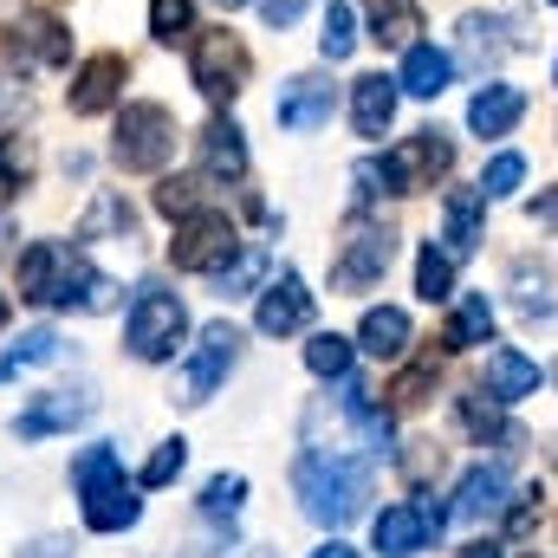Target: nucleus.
Wrapping results in <instances>:
<instances>
[{
	"label": "nucleus",
	"instance_id": "obj_1",
	"mask_svg": "<svg viewBox=\"0 0 558 558\" xmlns=\"http://www.w3.org/2000/svg\"><path fill=\"white\" fill-rule=\"evenodd\" d=\"M292 494H299L305 520H318V526H351V520L364 513V500H371V468L351 461V454H338V448H312V454H299V468H292Z\"/></svg>",
	"mask_w": 558,
	"mask_h": 558
},
{
	"label": "nucleus",
	"instance_id": "obj_2",
	"mask_svg": "<svg viewBox=\"0 0 558 558\" xmlns=\"http://www.w3.org/2000/svg\"><path fill=\"white\" fill-rule=\"evenodd\" d=\"M72 487H78V500H85V526H92V533H124V526H137L143 500H137V487L124 481V461H118L111 441H92V448L72 461Z\"/></svg>",
	"mask_w": 558,
	"mask_h": 558
},
{
	"label": "nucleus",
	"instance_id": "obj_3",
	"mask_svg": "<svg viewBox=\"0 0 558 558\" xmlns=\"http://www.w3.org/2000/svg\"><path fill=\"white\" fill-rule=\"evenodd\" d=\"M182 331H189L182 299H175V292H162V286H143L137 305H131V325H124L131 357H143V364H162V357L182 344Z\"/></svg>",
	"mask_w": 558,
	"mask_h": 558
},
{
	"label": "nucleus",
	"instance_id": "obj_4",
	"mask_svg": "<svg viewBox=\"0 0 558 558\" xmlns=\"http://www.w3.org/2000/svg\"><path fill=\"white\" fill-rule=\"evenodd\" d=\"M234 221L228 215H215V208H195V215H182V228H175V241H169V260L182 267V274H221L228 260H234Z\"/></svg>",
	"mask_w": 558,
	"mask_h": 558
},
{
	"label": "nucleus",
	"instance_id": "obj_5",
	"mask_svg": "<svg viewBox=\"0 0 558 558\" xmlns=\"http://www.w3.org/2000/svg\"><path fill=\"white\" fill-rule=\"evenodd\" d=\"M390 260H397V234H390L384 221H357V228L344 234L338 260H331V286H338V292H371L377 279L390 274Z\"/></svg>",
	"mask_w": 558,
	"mask_h": 558
},
{
	"label": "nucleus",
	"instance_id": "obj_6",
	"mask_svg": "<svg viewBox=\"0 0 558 558\" xmlns=\"http://www.w3.org/2000/svg\"><path fill=\"white\" fill-rule=\"evenodd\" d=\"M175 149V118L162 105H124L118 118V162L124 169H162Z\"/></svg>",
	"mask_w": 558,
	"mask_h": 558
},
{
	"label": "nucleus",
	"instance_id": "obj_7",
	"mask_svg": "<svg viewBox=\"0 0 558 558\" xmlns=\"http://www.w3.org/2000/svg\"><path fill=\"white\" fill-rule=\"evenodd\" d=\"M384 169H390V189H397V195L435 189V175L454 169V143L441 137V131H416L410 143H397V149L384 156Z\"/></svg>",
	"mask_w": 558,
	"mask_h": 558
},
{
	"label": "nucleus",
	"instance_id": "obj_8",
	"mask_svg": "<svg viewBox=\"0 0 558 558\" xmlns=\"http://www.w3.org/2000/svg\"><path fill=\"white\" fill-rule=\"evenodd\" d=\"M72 267H78V254H65L59 241H33V247L20 254V267H13L20 299H26V305H59L65 286H72Z\"/></svg>",
	"mask_w": 558,
	"mask_h": 558
},
{
	"label": "nucleus",
	"instance_id": "obj_9",
	"mask_svg": "<svg viewBox=\"0 0 558 558\" xmlns=\"http://www.w3.org/2000/svg\"><path fill=\"white\" fill-rule=\"evenodd\" d=\"M195 85H202V98L228 105V98L247 85V46H241L234 33H208V39L195 46Z\"/></svg>",
	"mask_w": 558,
	"mask_h": 558
},
{
	"label": "nucleus",
	"instance_id": "obj_10",
	"mask_svg": "<svg viewBox=\"0 0 558 558\" xmlns=\"http://www.w3.org/2000/svg\"><path fill=\"white\" fill-rule=\"evenodd\" d=\"M234 357H241V331H234V325H208L202 344H195V357H189L182 403H208V397L221 390V377L234 371Z\"/></svg>",
	"mask_w": 558,
	"mask_h": 558
},
{
	"label": "nucleus",
	"instance_id": "obj_11",
	"mask_svg": "<svg viewBox=\"0 0 558 558\" xmlns=\"http://www.w3.org/2000/svg\"><path fill=\"white\" fill-rule=\"evenodd\" d=\"M85 416H92V397H85V390H46V397H33V403L13 416V435H20V441H39V435L78 428Z\"/></svg>",
	"mask_w": 558,
	"mask_h": 558
},
{
	"label": "nucleus",
	"instance_id": "obj_12",
	"mask_svg": "<svg viewBox=\"0 0 558 558\" xmlns=\"http://www.w3.org/2000/svg\"><path fill=\"white\" fill-rule=\"evenodd\" d=\"M254 325H260L267 338L305 331V325H312V292H305V279H299V274H279L274 286L260 292V312H254Z\"/></svg>",
	"mask_w": 558,
	"mask_h": 558
},
{
	"label": "nucleus",
	"instance_id": "obj_13",
	"mask_svg": "<svg viewBox=\"0 0 558 558\" xmlns=\"http://www.w3.org/2000/svg\"><path fill=\"white\" fill-rule=\"evenodd\" d=\"M331 78H318V72H305V78H292L286 92H279L274 118L279 131H318V124H331Z\"/></svg>",
	"mask_w": 558,
	"mask_h": 558
},
{
	"label": "nucleus",
	"instance_id": "obj_14",
	"mask_svg": "<svg viewBox=\"0 0 558 558\" xmlns=\"http://www.w3.org/2000/svg\"><path fill=\"white\" fill-rule=\"evenodd\" d=\"M118 92H124V59H118V52H98V59H85L78 78H72V111H78V118H98V111L118 105Z\"/></svg>",
	"mask_w": 558,
	"mask_h": 558
},
{
	"label": "nucleus",
	"instance_id": "obj_15",
	"mask_svg": "<svg viewBox=\"0 0 558 558\" xmlns=\"http://www.w3.org/2000/svg\"><path fill=\"white\" fill-rule=\"evenodd\" d=\"M397 78H384V72H371V78H357L351 85V118H357V137H384L390 124H397Z\"/></svg>",
	"mask_w": 558,
	"mask_h": 558
},
{
	"label": "nucleus",
	"instance_id": "obj_16",
	"mask_svg": "<svg viewBox=\"0 0 558 558\" xmlns=\"http://www.w3.org/2000/svg\"><path fill=\"white\" fill-rule=\"evenodd\" d=\"M513 305L526 325H558V274L539 260H520L513 267Z\"/></svg>",
	"mask_w": 558,
	"mask_h": 558
},
{
	"label": "nucleus",
	"instance_id": "obj_17",
	"mask_svg": "<svg viewBox=\"0 0 558 558\" xmlns=\"http://www.w3.org/2000/svg\"><path fill=\"white\" fill-rule=\"evenodd\" d=\"M520 118H526V92H520V85H487V92L468 105V131H474V137H507Z\"/></svg>",
	"mask_w": 558,
	"mask_h": 558
},
{
	"label": "nucleus",
	"instance_id": "obj_18",
	"mask_svg": "<svg viewBox=\"0 0 558 558\" xmlns=\"http://www.w3.org/2000/svg\"><path fill=\"white\" fill-rule=\"evenodd\" d=\"M202 175H215V182H241L247 175V137H241V124H208L202 131Z\"/></svg>",
	"mask_w": 558,
	"mask_h": 558
},
{
	"label": "nucleus",
	"instance_id": "obj_19",
	"mask_svg": "<svg viewBox=\"0 0 558 558\" xmlns=\"http://www.w3.org/2000/svg\"><path fill=\"white\" fill-rule=\"evenodd\" d=\"M371 539H377L384 558H416L422 546H428V526H422L416 507H384V513L371 520Z\"/></svg>",
	"mask_w": 558,
	"mask_h": 558
},
{
	"label": "nucleus",
	"instance_id": "obj_20",
	"mask_svg": "<svg viewBox=\"0 0 558 558\" xmlns=\"http://www.w3.org/2000/svg\"><path fill=\"white\" fill-rule=\"evenodd\" d=\"M507 507V468H468L454 487V513L461 520H494Z\"/></svg>",
	"mask_w": 558,
	"mask_h": 558
},
{
	"label": "nucleus",
	"instance_id": "obj_21",
	"mask_svg": "<svg viewBox=\"0 0 558 558\" xmlns=\"http://www.w3.org/2000/svg\"><path fill=\"white\" fill-rule=\"evenodd\" d=\"M546 384V371L526 357V351H494L487 357V390L500 397V403H520V397H533Z\"/></svg>",
	"mask_w": 558,
	"mask_h": 558
},
{
	"label": "nucleus",
	"instance_id": "obj_22",
	"mask_svg": "<svg viewBox=\"0 0 558 558\" xmlns=\"http://www.w3.org/2000/svg\"><path fill=\"white\" fill-rule=\"evenodd\" d=\"M357 344H364L371 357H403V351H410V312H397V305H371L364 325H357Z\"/></svg>",
	"mask_w": 558,
	"mask_h": 558
},
{
	"label": "nucleus",
	"instance_id": "obj_23",
	"mask_svg": "<svg viewBox=\"0 0 558 558\" xmlns=\"http://www.w3.org/2000/svg\"><path fill=\"white\" fill-rule=\"evenodd\" d=\"M371 7V39L377 46H416V33H422V7L416 0H364Z\"/></svg>",
	"mask_w": 558,
	"mask_h": 558
},
{
	"label": "nucleus",
	"instance_id": "obj_24",
	"mask_svg": "<svg viewBox=\"0 0 558 558\" xmlns=\"http://www.w3.org/2000/svg\"><path fill=\"white\" fill-rule=\"evenodd\" d=\"M487 338H494V299H487V292H468V299L454 305L441 344H448V351H474V344H487Z\"/></svg>",
	"mask_w": 558,
	"mask_h": 558
},
{
	"label": "nucleus",
	"instance_id": "obj_25",
	"mask_svg": "<svg viewBox=\"0 0 558 558\" xmlns=\"http://www.w3.org/2000/svg\"><path fill=\"white\" fill-rule=\"evenodd\" d=\"M448 78H454V59L448 52H435V46H410V59H403V92L410 98H441L448 92Z\"/></svg>",
	"mask_w": 558,
	"mask_h": 558
},
{
	"label": "nucleus",
	"instance_id": "obj_26",
	"mask_svg": "<svg viewBox=\"0 0 558 558\" xmlns=\"http://www.w3.org/2000/svg\"><path fill=\"white\" fill-rule=\"evenodd\" d=\"M481 189H454L448 202H441V221H448V247L454 254H474L481 247Z\"/></svg>",
	"mask_w": 558,
	"mask_h": 558
},
{
	"label": "nucleus",
	"instance_id": "obj_27",
	"mask_svg": "<svg viewBox=\"0 0 558 558\" xmlns=\"http://www.w3.org/2000/svg\"><path fill=\"white\" fill-rule=\"evenodd\" d=\"M461 59L481 65V72L500 65V59H507V26L487 20V13H468V20H461Z\"/></svg>",
	"mask_w": 558,
	"mask_h": 558
},
{
	"label": "nucleus",
	"instance_id": "obj_28",
	"mask_svg": "<svg viewBox=\"0 0 558 558\" xmlns=\"http://www.w3.org/2000/svg\"><path fill=\"white\" fill-rule=\"evenodd\" d=\"M461 422H468V435H481V441H487V435H500V441H507V454L520 448V428H507V422H500V397H494V390H468V397H461Z\"/></svg>",
	"mask_w": 558,
	"mask_h": 558
},
{
	"label": "nucleus",
	"instance_id": "obj_29",
	"mask_svg": "<svg viewBox=\"0 0 558 558\" xmlns=\"http://www.w3.org/2000/svg\"><path fill=\"white\" fill-rule=\"evenodd\" d=\"M351 46H357V20H351V0H331V7H325V33H318V52L338 65V59H351Z\"/></svg>",
	"mask_w": 558,
	"mask_h": 558
},
{
	"label": "nucleus",
	"instance_id": "obj_30",
	"mask_svg": "<svg viewBox=\"0 0 558 558\" xmlns=\"http://www.w3.org/2000/svg\"><path fill=\"white\" fill-rule=\"evenodd\" d=\"M20 46H26L33 59H46V65H59V59L72 52V39H65L59 20H26V26H20Z\"/></svg>",
	"mask_w": 558,
	"mask_h": 558
},
{
	"label": "nucleus",
	"instance_id": "obj_31",
	"mask_svg": "<svg viewBox=\"0 0 558 558\" xmlns=\"http://www.w3.org/2000/svg\"><path fill=\"white\" fill-rule=\"evenodd\" d=\"M98 234H131V208H124V195H98V202H92V215L78 221V241H98Z\"/></svg>",
	"mask_w": 558,
	"mask_h": 558
},
{
	"label": "nucleus",
	"instance_id": "obj_32",
	"mask_svg": "<svg viewBox=\"0 0 558 558\" xmlns=\"http://www.w3.org/2000/svg\"><path fill=\"white\" fill-rule=\"evenodd\" d=\"M305 364H312L318 377H344V371H351V338H338V331H318V338L305 344Z\"/></svg>",
	"mask_w": 558,
	"mask_h": 558
},
{
	"label": "nucleus",
	"instance_id": "obj_33",
	"mask_svg": "<svg viewBox=\"0 0 558 558\" xmlns=\"http://www.w3.org/2000/svg\"><path fill=\"white\" fill-rule=\"evenodd\" d=\"M241 500H247V481H241V474H215V481L202 487V513H208V520H234Z\"/></svg>",
	"mask_w": 558,
	"mask_h": 558
},
{
	"label": "nucleus",
	"instance_id": "obj_34",
	"mask_svg": "<svg viewBox=\"0 0 558 558\" xmlns=\"http://www.w3.org/2000/svg\"><path fill=\"white\" fill-rule=\"evenodd\" d=\"M26 169H33V143L26 137H0V208L13 202V189L26 182Z\"/></svg>",
	"mask_w": 558,
	"mask_h": 558
},
{
	"label": "nucleus",
	"instance_id": "obj_35",
	"mask_svg": "<svg viewBox=\"0 0 558 558\" xmlns=\"http://www.w3.org/2000/svg\"><path fill=\"white\" fill-rule=\"evenodd\" d=\"M416 292L435 305V299H448L454 292V260L448 254H435V247H422V260H416Z\"/></svg>",
	"mask_w": 558,
	"mask_h": 558
},
{
	"label": "nucleus",
	"instance_id": "obj_36",
	"mask_svg": "<svg viewBox=\"0 0 558 558\" xmlns=\"http://www.w3.org/2000/svg\"><path fill=\"white\" fill-rule=\"evenodd\" d=\"M520 182H526V156L500 149V156L487 162V175H481V195H487V202H500V195H513Z\"/></svg>",
	"mask_w": 558,
	"mask_h": 558
},
{
	"label": "nucleus",
	"instance_id": "obj_37",
	"mask_svg": "<svg viewBox=\"0 0 558 558\" xmlns=\"http://www.w3.org/2000/svg\"><path fill=\"white\" fill-rule=\"evenodd\" d=\"M189 20H195V0H149V33L162 46H175L189 33Z\"/></svg>",
	"mask_w": 558,
	"mask_h": 558
},
{
	"label": "nucleus",
	"instance_id": "obj_38",
	"mask_svg": "<svg viewBox=\"0 0 558 558\" xmlns=\"http://www.w3.org/2000/svg\"><path fill=\"white\" fill-rule=\"evenodd\" d=\"M182 461H189V441H182V435H175V441H162V448H156V454H149V461H143V487H169V481H175V474H182Z\"/></svg>",
	"mask_w": 558,
	"mask_h": 558
},
{
	"label": "nucleus",
	"instance_id": "obj_39",
	"mask_svg": "<svg viewBox=\"0 0 558 558\" xmlns=\"http://www.w3.org/2000/svg\"><path fill=\"white\" fill-rule=\"evenodd\" d=\"M52 357H59V331H46V325H39V331H26V338L7 351V364H0V371H20V364H52Z\"/></svg>",
	"mask_w": 558,
	"mask_h": 558
},
{
	"label": "nucleus",
	"instance_id": "obj_40",
	"mask_svg": "<svg viewBox=\"0 0 558 558\" xmlns=\"http://www.w3.org/2000/svg\"><path fill=\"white\" fill-rule=\"evenodd\" d=\"M428 390H435V357H422V364H410L397 384H390V397L403 403V410H416V403H428Z\"/></svg>",
	"mask_w": 558,
	"mask_h": 558
},
{
	"label": "nucleus",
	"instance_id": "obj_41",
	"mask_svg": "<svg viewBox=\"0 0 558 558\" xmlns=\"http://www.w3.org/2000/svg\"><path fill=\"white\" fill-rule=\"evenodd\" d=\"M351 182H357V202H364V208H371V202H384V195H397V189H390V169H384L377 156H364V162L351 169Z\"/></svg>",
	"mask_w": 558,
	"mask_h": 558
},
{
	"label": "nucleus",
	"instance_id": "obj_42",
	"mask_svg": "<svg viewBox=\"0 0 558 558\" xmlns=\"http://www.w3.org/2000/svg\"><path fill=\"white\" fill-rule=\"evenodd\" d=\"M156 208H162V215H195V182L169 175V182L156 189Z\"/></svg>",
	"mask_w": 558,
	"mask_h": 558
},
{
	"label": "nucleus",
	"instance_id": "obj_43",
	"mask_svg": "<svg viewBox=\"0 0 558 558\" xmlns=\"http://www.w3.org/2000/svg\"><path fill=\"white\" fill-rule=\"evenodd\" d=\"M260 267H267L260 254H247V260H234V267H221V299H241V292H247V286L260 279Z\"/></svg>",
	"mask_w": 558,
	"mask_h": 558
},
{
	"label": "nucleus",
	"instance_id": "obj_44",
	"mask_svg": "<svg viewBox=\"0 0 558 558\" xmlns=\"http://www.w3.org/2000/svg\"><path fill=\"white\" fill-rule=\"evenodd\" d=\"M416 513H422V526H428V539H441V526H448V507H435L428 494L416 500Z\"/></svg>",
	"mask_w": 558,
	"mask_h": 558
},
{
	"label": "nucleus",
	"instance_id": "obj_45",
	"mask_svg": "<svg viewBox=\"0 0 558 558\" xmlns=\"http://www.w3.org/2000/svg\"><path fill=\"white\" fill-rule=\"evenodd\" d=\"M260 7H267V20H274V26H292V20H299V7H305V0H260Z\"/></svg>",
	"mask_w": 558,
	"mask_h": 558
},
{
	"label": "nucleus",
	"instance_id": "obj_46",
	"mask_svg": "<svg viewBox=\"0 0 558 558\" xmlns=\"http://www.w3.org/2000/svg\"><path fill=\"white\" fill-rule=\"evenodd\" d=\"M533 221H539V228H558V189H546V195L533 202Z\"/></svg>",
	"mask_w": 558,
	"mask_h": 558
},
{
	"label": "nucleus",
	"instance_id": "obj_47",
	"mask_svg": "<svg viewBox=\"0 0 558 558\" xmlns=\"http://www.w3.org/2000/svg\"><path fill=\"white\" fill-rule=\"evenodd\" d=\"M7 111H26V85H7V78H0V118H7Z\"/></svg>",
	"mask_w": 558,
	"mask_h": 558
},
{
	"label": "nucleus",
	"instance_id": "obj_48",
	"mask_svg": "<svg viewBox=\"0 0 558 558\" xmlns=\"http://www.w3.org/2000/svg\"><path fill=\"white\" fill-rule=\"evenodd\" d=\"M26 558H65V539H39V546H26Z\"/></svg>",
	"mask_w": 558,
	"mask_h": 558
},
{
	"label": "nucleus",
	"instance_id": "obj_49",
	"mask_svg": "<svg viewBox=\"0 0 558 558\" xmlns=\"http://www.w3.org/2000/svg\"><path fill=\"white\" fill-rule=\"evenodd\" d=\"M26 20V0H0V26H20Z\"/></svg>",
	"mask_w": 558,
	"mask_h": 558
},
{
	"label": "nucleus",
	"instance_id": "obj_50",
	"mask_svg": "<svg viewBox=\"0 0 558 558\" xmlns=\"http://www.w3.org/2000/svg\"><path fill=\"white\" fill-rule=\"evenodd\" d=\"M461 558H500V546L494 539H474V546H461Z\"/></svg>",
	"mask_w": 558,
	"mask_h": 558
},
{
	"label": "nucleus",
	"instance_id": "obj_51",
	"mask_svg": "<svg viewBox=\"0 0 558 558\" xmlns=\"http://www.w3.org/2000/svg\"><path fill=\"white\" fill-rule=\"evenodd\" d=\"M312 558H357V553H351V546H338V539H331V546H318V553H312Z\"/></svg>",
	"mask_w": 558,
	"mask_h": 558
},
{
	"label": "nucleus",
	"instance_id": "obj_52",
	"mask_svg": "<svg viewBox=\"0 0 558 558\" xmlns=\"http://www.w3.org/2000/svg\"><path fill=\"white\" fill-rule=\"evenodd\" d=\"M0 325H7V299H0Z\"/></svg>",
	"mask_w": 558,
	"mask_h": 558
},
{
	"label": "nucleus",
	"instance_id": "obj_53",
	"mask_svg": "<svg viewBox=\"0 0 558 558\" xmlns=\"http://www.w3.org/2000/svg\"><path fill=\"white\" fill-rule=\"evenodd\" d=\"M221 7H247V0H221Z\"/></svg>",
	"mask_w": 558,
	"mask_h": 558
},
{
	"label": "nucleus",
	"instance_id": "obj_54",
	"mask_svg": "<svg viewBox=\"0 0 558 558\" xmlns=\"http://www.w3.org/2000/svg\"><path fill=\"white\" fill-rule=\"evenodd\" d=\"M553 7H558V0H553Z\"/></svg>",
	"mask_w": 558,
	"mask_h": 558
}]
</instances>
